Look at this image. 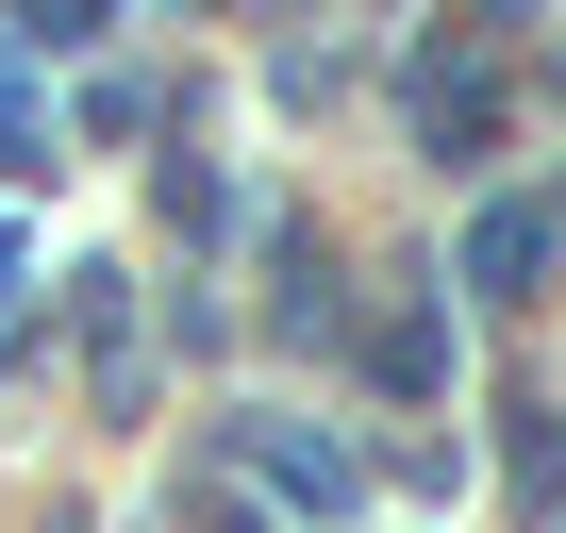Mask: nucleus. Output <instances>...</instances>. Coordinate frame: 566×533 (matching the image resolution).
I'll use <instances>...</instances> for the list:
<instances>
[{"instance_id":"7ed1b4c3","label":"nucleus","mask_w":566,"mask_h":533,"mask_svg":"<svg viewBox=\"0 0 566 533\" xmlns=\"http://www.w3.org/2000/svg\"><path fill=\"white\" fill-rule=\"evenodd\" d=\"M367 367H384V384H400V400H417V384H433V367H450V317H384V351H367Z\"/></svg>"},{"instance_id":"20e7f679","label":"nucleus","mask_w":566,"mask_h":533,"mask_svg":"<svg viewBox=\"0 0 566 533\" xmlns=\"http://www.w3.org/2000/svg\"><path fill=\"white\" fill-rule=\"evenodd\" d=\"M266 483H301V500H350V450H317V433H266Z\"/></svg>"},{"instance_id":"39448f33","label":"nucleus","mask_w":566,"mask_h":533,"mask_svg":"<svg viewBox=\"0 0 566 533\" xmlns=\"http://www.w3.org/2000/svg\"><path fill=\"white\" fill-rule=\"evenodd\" d=\"M516 483H533V500H566V417H516Z\"/></svg>"},{"instance_id":"f257e3e1","label":"nucleus","mask_w":566,"mask_h":533,"mask_svg":"<svg viewBox=\"0 0 566 533\" xmlns=\"http://www.w3.org/2000/svg\"><path fill=\"white\" fill-rule=\"evenodd\" d=\"M533 266H549V200H483L467 217V284L483 301H533Z\"/></svg>"},{"instance_id":"f03ea898","label":"nucleus","mask_w":566,"mask_h":533,"mask_svg":"<svg viewBox=\"0 0 566 533\" xmlns=\"http://www.w3.org/2000/svg\"><path fill=\"white\" fill-rule=\"evenodd\" d=\"M417 117H433V150H450V167H483V150H500V84H483V67H450V51L417 67Z\"/></svg>"}]
</instances>
